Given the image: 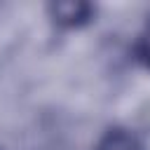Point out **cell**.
<instances>
[{
    "label": "cell",
    "mask_w": 150,
    "mask_h": 150,
    "mask_svg": "<svg viewBox=\"0 0 150 150\" xmlns=\"http://www.w3.org/2000/svg\"><path fill=\"white\" fill-rule=\"evenodd\" d=\"M91 12H94V7L89 2H77V0H66V2H52L49 5V14L61 26H80L89 19Z\"/></svg>",
    "instance_id": "cell-1"
},
{
    "label": "cell",
    "mask_w": 150,
    "mask_h": 150,
    "mask_svg": "<svg viewBox=\"0 0 150 150\" xmlns=\"http://www.w3.org/2000/svg\"><path fill=\"white\" fill-rule=\"evenodd\" d=\"M96 150H145V145L127 129H110L101 136Z\"/></svg>",
    "instance_id": "cell-2"
},
{
    "label": "cell",
    "mask_w": 150,
    "mask_h": 150,
    "mask_svg": "<svg viewBox=\"0 0 150 150\" xmlns=\"http://www.w3.org/2000/svg\"><path fill=\"white\" fill-rule=\"evenodd\" d=\"M136 54L138 59L150 68V23L143 28V33L138 35V42H136Z\"/></svg>",
    "instance_id": "cell-3"
}]
</instances>
